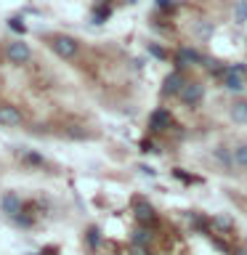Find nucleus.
<instances>
[{
    "label": "nucleus",
    "instance_id": "nucleus-26",
    "mask_svg": "<svg viewBox=\"0 0 247 255\" xmlns=\"http://www.w3.org/2000/svg\"><path fill=\"white\" fill-rule=\"evenodd\" d=\"M173 3H178V0H173Z\"/></svg>",
    "mask_w": 247,
    "mask_h": 255
},
{
    "label": "nucleus",
    "instance_id": "nucleus-16",
    "mask_svg": "<svg viewBox=\"0 0 247 255\" xmlns=\"http://www.w3.org/2000/svg\"><path fill=\"white\" fill-rule=\"evenodd\" d=\"M194 35H197L199 40H210V37H213V24H210V21L197 24V27H194Z\"/></svg>",
    "mask_w": 247,
    "mask_h": 255
},
{
    "label": "nucleus",
    "instance_id": "nucleus-11",
    "mask_svg": "<svg viewBox=\"0 0 247 255\" xmlns=\"http://www.w3.org/2000/svg\"><path fill=\"white\" fill-rule=\"evenodd\" d=\"M229 115H231V123L247 125V101H234L229 109Z\"/></svg>",
    "mask_w": 247,
    "mask_h": 255
},
{
    "label": "nucleus",
    "instance_id": "nucleus-6",
    "mask_svg": "<svg viewBox=\"0 0 247 255\" xmlns=\"http://www.w3.org/2000/svg\"><path fill=\"white\" fill-rule=\"evenodd\" d=\"M21 112L11 107V104H0V125H5V128H16V125H21Z\"/></svg>",
    "mask_w": 247,
    "mask_h": 255
},
{
    "label": "nucleus",
    "instance_id": "nucleus-7",
    "mask_svg": "<svg viewBox=\"0 0 247 255\" xmlns=\"http://www.w3.org/2000/svg\"><path fill=\"white\" fill-rule=\"evenodd\" d=\"M183 85H186V80H183L181 72H170V75L165 77V83H162V93L165 96H178Z\"/></svg>",
    "mask_w": 247,
    "mask_h": 255
},
{
    "label": "nucleus",
    "instance_id": "nucleus-23",
    "mask_svg": "<svg viewBox=\"0 0 247 255\" xmlns=\"http://www.w3.org/2000/svg\"><path fill=\"white\" fill-rule=\"evenodd\" d=\"M213 223H215L218 229H226V226H231V221H229V218H221V215H218V218H213Z\"/></svg>",
    "mask_w": 247,
    "mask_h": 255
},
{
    "label": "nucleus",
    "instance_id": "nucleus-8",
    "mask_svg": "<svg viewBox=\"0 0 247 255\" xmlns=\"http://www.w3.org/2000/svg\"><path fill=\"white\" fill-rule=\"evenodd\" d=\"M135 218H138L141 226H151V223L157 221L154 207H151L149 202H135Z\"/></svg>",
    "mask_w": 247,
    "mask_h": 255
},
{
    "label": "nucleus",
    "instance_id": "nucleus-9",
    "mask_svg": "<svg viewBox=\"0 0 247 255\" xmlns=\"http://www.w3.org/2000/svg\"><path fill=\"white\" fill-rule=\"evenodd\" d=\"M149 128H151V130H165V128H170V112H167V109H157V112H151Z\"/></svg>",
    "mask_w": 247,
    "mask_h": 255
},
{
    "label": "nucleus",
    "instance_id": "nucleus-25",
    "mask_svg": "<svg viewBox=\"0 0 247 255\" xmlns=\"http://www.w3.org/2000/svg\"><path fill=\"white\" fill-rule=\"evenodd\" d=\"M173 0H157V8H170Z\"/></svg>",
    "mask_w": 247,
    "mask_h": 255
},
{
    "label": "nucleus",
    "instance_id": "nucleus-5",
    "mask_svg": "<svg viewBox=\"0 0 247 255\" xmlns=\"http://www.w3.org/2000/svg\"><path fill=\"white\" fill-rule=\"evenodd\" d=\"M21 207H24V202L16 191H5V194L0 197V213L8 215V218H16V215L21 213Z\"/></svg>",
    "mask_w": 247,
    "mask_h": 255
},
{
    "label": "nucleus",
    "instance_id": "nucleus-21",
    "mask_svg": "<svg viewBox=\"0 0 247 255\" xmlns=\"http://www.w3.org/2000/svg\"><path fill=\"white\" fill-rule=\"evenodd\" d=\"M149 51H151V53H154V56H157V59H167V51H165V48H157V45H149Z\"/></svg>",
    "mask_w": 247,
    "mask_h": 255
},
{
    "label": "nucleus",
    "instance_id": "nucleus-13",
    "mask_svg": "<svg viewBox=\"0 0 247 255\" xmlns=\"http://www.w3.org/2000/svg\"><path fill=\"white\" fill-rule=\"evenodd\" d=\"M231 154H234V167L239 170H247V143H239V146L231 149Z\"/></svg>",
    "mask_w": 247,
    "mask_h": 255
},
{
    "label": "nucleus",
    "instance_id": "nucleus-20",
    "mask_svg": "<svg viewBox=\"0 0 247 255\" xmlns=\"http://www.w3.org/2000/svg\"><path fill=\"white\" fill-rule=\"evenodd\" d=\"M125 255H149V247H141V245H130Z\"/></svg>",
    "mask_w": 247,
    "mask_h": 255
},
{
    "label": "nucleus",
    "instance_id": "nucleus-15",
    "mask_svg": "<svg viewBox=\"0 0 247 255\" xmlns=\"http://www.w3.org/2000/svg\"><path fill=\"white\" fill-rule=\"evenodd\" d=\"M247 21V0H237L234 5V24H245Z\"/></svg>",
    "mask_w": 247,
    "mask_h": 255
},
{
    "label": "nucleus",
    "instance_id": "nucleus-22",
    "mask_svg": "<svg viewBox=\"0 0 247 255\" xmlns=\"http://www.w3.org/2000/svg\"><path fill=\"white\" fill-rule=\"evenodd\" d=\"M107 16H109V11H107V8H99V11H96V16H93V19H96V24H101L104 19H107Z\"/></svg>",
    "mask_w": 247,
    "mask_h": 255
},
{
    "label": "nucleus",
    "instance_id": "nucleus-4",
    "mask_svg": "<svg viewBox=\"0 0 247 255\" xmlns=\"http://www.w3.org/2000/svg\"><path fill=\"white\" fill-rule=\"evenodd\" d=\"M178 99H181V104H186V107H197V104L205 99V85L202 83H189L186 80V85L181 88Z\"/></svg>",
    "mask_w": 247,
    "mask_h": 255
},
{
    "label": "nucleus",
    "instance_id": "nucleus-2",
    "mask_svg": "<svg viewBox=\"0 0 247 255\" xmlns=\"http://www.w3.org/2000/svg\"><path fill=\"white\" fill-rule=\"evenodd\" d=\"M51 48H53V53L59 56V59H64V61L75 59V56L80 53V43L75 37H69V35H56L51 40Z\"/></svg>",
    "mask_w": 247,
    "mask_h": 255
},
{
    "label": "nucleus",
    "instance_id": "nucleus-1",
    "mask_svg": "<svg viewBox=\"0 0 247 255\" xmlns=\"http://www.w3.org/2000/svg\"><path fill=\"white\" fill-rule=\"evenodd\" d=\"M245 80H247V67H242V64H229V67H223V72H221V85L231 93L245 91V85H247Z\"/></svg>",
    "mask_w": 247,
    "mask_h": 255
},
{
    "label": "nucleus",
    "instance_id": "nucleus-12",
    "mask_svg": "<svg viewBox=\"0 0 247 255\" xmlns=\"http://www.w3.org/2000/svg\"><path fill=\"white\" fill-rule=\"evenodd\" d=\"M213 157H215V162L223 165L226 170H231V167H234V154H231V151H229L226 146H215Z\"/></svg>",
    "mask_w": 247,
    "mask_h": 255
},
{
    "label": "nucleus",
    "instance_id": "nucleus-3",
    "mask_svg": "<svg viewBox=\"0 0 247 255\" xmlns=\"http://www.w3.org/2000/svg\"><path fill=\"white\" fill-rule=\"evenodd\" d=\"M5 59L11 61V64H27L32 59V48L24 43V40H11V43L5 45Z\"/></svg>",
    "mask_w": 247,
    "mask_h": 255
},
{
    "label": "nucleus",
    "instance_id": "nucleus-24",
    "mask_svg": "<svg viewBox=\"0 0 247 255\" xmlns=\"http://www.w3.org/2000/svg\"><path fill=\"white\" fill-rule=\"evenodd\" d=\"M11 27L19 29V32H24V21H21V19H11Z\"/></svg>",
    "mask_w": 247,
    "mask_h": 255
},
{
    "label": "nucleus",
    "instance_id": "nucleus-17",
    "mask_svg": "<svg viewBox=\"0 0 247 255\" xmlns=\"http://www.w3.org/2000/svg\"><path fill=\"white\" fill-rule=\"evenodd\" d=\"M19 157H21V159H27L29 165H45V159L40 157V154H35V151H29V149H21V151H19Z\"/></svg>",
    "mask_w": 247,
    "mask_h": 255
},
{
    "label": "nucleus",
    "instance_id": "nucleus-18",
    "mask_svg": "<svg viewBox=\"0 0 247 255\" xmlns=\"http://www.w3.org/2000/svg\"><path fill=\"white\" fill-rule=\"evenodd\" d=\"M202 64H205V67L210 69V72H215V75H221V72H223V67H218V61L210 59V56H202Z\"/></svg>",
    "mask_w": 247,
    "mask_h": 255
},
{
    "label": "nucleus",
    "instance_id": "nucleus-10",
    "mask_svg": "<svg viewBox=\"0 0 247 255\" xmlns=\"http://www.w3.org/2000/svg\"><path fill=\"white\" fill-rule=\"evenodd\" d=\"M175 61H178V67H194V64L202 61V56H199L194 48H181L178 56H175Z\"/></svg>",
    "mask_w": 247,
    "mask_h": 255
},
{
    "label": "nucleus",
    "instance_id": "nucleus-14",
    "mask_svg": "<svg viewBox=\"0 0 247 255\" xmlns=\"http://www.w3.org/2000/svg\"><path fill=\"white\" fill-rule=\"evenodd\" d=\"M133 245H141V247H149L151 245V229L149 226H138L133 231Z\"/></svg>",
    "mask_w": 247,
    "mask_h": 255
},
{
    "label": "nucleus",
    "instance_id": "nucleus-19",
    "mask_svg": "<svg viewBox=\"0 0 247 255\" xmlns=\"http://www.w3.org/2000/svg\"><path fill=\"white\" fill-rule=\"evenodd\" d=\"M99 242H101L99 229H91V231H88V245H91V247H99Z\"/></svg>",
    "mask_w": 247,
    "mask_h": 255
}]
</instances>
